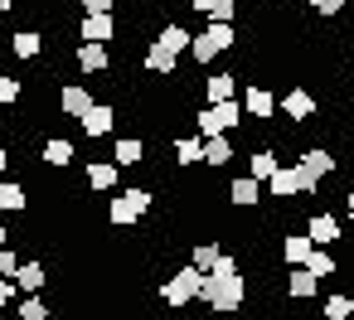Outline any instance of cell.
Returning a JSON list of instances; mask_svg holds the SVG:
<instances>
[{
  "mask_svg": "<svg viewBox=\"0 0 354 320\" xmlns=\"http://www.w3.org/2000/svg\"><path fill=\"white\" fill-rule=\"evenodd\" d=\"M301 165H306V170H310V175L320 180V175H335V165H339V160H335L330 151H320V146H310V151L301 156Z\"/></svg>",
  "mask_w": 354,
  "mask_h": 320,
  "instance_id": "27",
  "label": "cell"
},
{
  "mask_svg": "<svg viewBox=\"0 0 354 320\" xmlns=\"http://www.w3.org/2000/svg\"><path fill=\"white\" fill-rule=\"evenodd\" d=\"M15 296H20V286H15L10 276H0V310H6V305H10Z\"/></svg>",
  "mask_w": 354,
  "mask_h": 320,
  "instance_id": "36",
  "label": "cell"
},
{
  "mask_svg": "<svg viewBox=\"0 0 354 320\" xmlns=\"http://www.w3.org/2000/svg\"><path fill=\"white\" fill-rule=\"evenodd\" d=\"M344 209H349V218H354V189H349V194H344Z\"/></svg>",
  "mask_w": 354,
  "mask_h": 320,
  "instance_id": "40",
  "label": "cell"
},
{
  "mask_svg": "<svg viewBox=\"0 0 354 320\" xmlns=\"http://www.w3.org/2000/svg\"><path fill=\"white\" fill-rule=\"evenodd\" d=\"M20 97H25V83L10 78V73H0V107H15Z\"/></svg>",
  "mask_w": 354,
  "mask_h": 320,
  "instance_id": "33",
  "label": "cell"
},
{
  "mask_svg": "<svg viewBox=\"0 0 354 320\" xmlns=\"http://www.w3.org/2000/svg\"><path fill=\"white\" fill-rule=\"evenodd\" d=\"M112 160H117L122 170H127V165H141V160H146V141H141V136H122V141L112 146Z\"/></svg>",
  "mask_w": 354,
  "mask_h": 320,
  "instance_id": "20",
  "label": "cell"
},
{
  "mask_svg": "<svg viewBox=\"0 0 354 320\" xmlns=\"http://www.w3.org/2000/svg\"><path fill=\"white\" fill-rule=\"evenodd\" d=\"M306 233H310V243H315V247H330V243H339V238H344L335 214H310V218H306Z\"/></svg>",
  "mask_w": 354,
  "mask_h": 320,
  "instance_id": "9",
  "label": "cell"
},
{
  "mask_svg": "<svg viewBox=\"0 0 354 320\" xmlns=\"http://www.w3.org/2000/svg\"><path fill=\"white\" fill-rule=\"evenodd\" d=\"M306 267H310V272H315V276H320V281H325V276H335V272H339V267H335V257H330V252H325V247H310V257H306Z\"/></svg>",
  "mask_w": 354,
  "mask_h": 320,
  "instance_id": "31",
  "label": "cell"
},
{
  "mask_svg": "<svg viewBox=\"0 0 354 320\" xmlns=\"http://www.w3.org/2000/svg\"><path fill=\"white\" fill-rule=\"evenodd\" d=\"M204 97H209V102H233V97H238V73H209Z\"/></svg>",
  "mask_w": 354,
  "mask_h": 320,
  "instance_id": "18",
  "label": "cell"
},
{
  "mask_svg": "<svg viewBox=\"0 0 354 320\" xmlns=\"http://www.w3.org/2000/svg\"><path fill=\"white\" fill-rule=\"evenodd\" d=\"M117 170H122L117 160H88V175H83V180H88V189L112 194V189H117Z\"/></svg>",
  "mask_w": 354,
  "mask_h": 320,
  "instance_id": "13",
  "label": "cell"
},
{
  "mask_svg": "<svg viewBox=\"0 0 354 320\" xmlns=\"http://www.w3.org/2000/svg\"><path fill=\"white\" fill-rule=\"evenodd\" d=\"M10 54H15V59H25V64H30V59H39V54H44V39H39V35H35V30H20V35H15V39H10Z\"/></svg>",
  "mask_w": 354,
  "mask_h": 320,
  "instance_id": "24",
  "label": "cell"
},
{
  "mask_svg": "<svg viewBox=\"0 0 354 320\" xmlns=\"http://www.w3.org/2000/svg\"><path fill=\"white\" fill-rule=\"evenodd\" d=\"M156 39H160V44L170 49V54H189V44H194V35H189L185 25H175V20H170V25H165V30H160Z\"/></svg>",
  "mask_w": 354,
  "mask_h": 320,
  "instance_id": "23",
  "label": "cell"
},
{
  "mask_svg": "<svg viewBox=\"0 0 354 320\" xmlns=\"http://www.w3.org/2000/svg\"><path fill=\"white\" fill-rule=\"evenodd\" d=\"M218 257H223V247H218V243H194V252H189V262H194L199 272H214V267H218Z\"/></svg>",
  "mask_w": 354,
  "mask_h": 320,
  "instance_id": "28",
  "label": "cell"
},
{
  "mask_svg": "<svg viewBox=\"0 0 354 320\" xmlns=\"http://www.w3.org/2000/svg\"><path fill=\"white\" fill-rule=\"evenodd\" d=\"M214 6H218V0H189V10H199V15H209Z\"/></svg>",
  "mask_w": 354,
  "mask_h": 320,
  "instance_id": "38",
  "label": "cell"
},
{
  "mask_svg": "<svg viewBox=\"0 0 354 320\" xmlns=\"http://www.w3.org/2000/svg\"><path fill=\"white\" fill-rule=\"evenodd\" d=\"M10 170V151H0V175H6Z\"/></svg>",
  "mask_w": 354,
  "mask_h": 320,
  "instance_id": "39",
  "label": "cell"
},
{
  "mask_svg": "<svg viewBox=\"0 0 354 320\" xmlns=\"http://www.w3.org/2000/svg\"><path fill=\"white\" fill-rule=\"evenodd\" d=\"M0 243H10V233H6V223H0Z\"/></svg>",
  "mask_w": 354,
  "mask_h": 320,
  "instance_id": "42",
  "label": "cell"
},
{
  "mask_svg": "<svg viewBox=\"0 0 354 320\" xmlns=\"http://www.w3.org/2000/svg\"><path fill=\"white\" fill-rule=\"evenodd\" d=\"M78 39H88V44H112V39H117V15H83Z\"/></svg>",
  "mask_w": 354,
  "mask_h": 320,
  "instance_id": "6",
  "label": "cell"
},
{
  "mask_svg": "<svg viewBox=\"0 0 354 320\" xmlns=\"http://www.w3.org/2000/svg\"><path fill=\"white\" fill-rule=\"evenodd\" d=\"M73 59H78L83 73H107V68H112V44H88V39H83Z\"/></svg>",
  "mask_w": 354,
  "mask_h": 320,
  "instance_id": "7",
  "label": "cell"
},
{
  "mask_svg": "<svg viewBox=\"0 0 354 320\" xmlns=\"http://www.w3.org/2000/svg\"><path fill=\"white\" fill-rule=\"evenodd\" d=\"M49 320H59V315H49Z\"/></svg>",
  "mask_w": 354,
  "mask_h": 320,
  "instance_id": "44",
  "label": "cell"
},
{
  "mask_svg": "<svg viewBox=\"0 0 354 320\" xmlns=\"http://www.w3.org/2000/svg\"><path fill=\"white\" fill-rule=\"evenodd\" d=\"M83 15H117V0H78Z\"/></svg>",
  "mask_w": 354,
  "mask_h": 320,
  "instance_id": "35",
  "label": "cell"
},
{
  "mask_svg": "<svg viewBox=\"0 0 354 320\" xmlns=\"http://www.w3.org/2000/svg\"><path fill=\"white\" fill-rule=\"evenodd\" d=\"M320 189V180L296 160V165H277V175L267 180V194H277V199H301V194H315Z\"/></svg>",
  "mask_w": 354,
  "mask_h": 320,
  "instance_id": "4",
  "label": "cell"
},
{
  "mask_svg": "<svg viewBox=\"0 0 354 320\" xmlns=\"http://www.w3.org/2000/svg\"><path fill=\"white\" fill-rule=\"evenodd\" d=\"M310 10H320V15L330 20V15H339V10H344V0H310Z\"/></svg>",
  "mask_w": 354,
  "mask_h": 320,
  "instance_id": "37",
  "label": "cell"
},
{
  "mask_svg": "<svg viewBox=\"0 0 354 320\" xmlns=\"http://www.w3.org/2000/svg\"><path fill=\"white\" fill-rule=\"evenodd\" d=\"M267 6H281V0H267Z\"/></svg>",
  "mask_w": 354,
  "mask_h": 320,
  "instance_id": "43",
  "label": "cell"
},
{
  "mask_svg": "<svg viewBox=\"0 0 354 320\" xmlns=\"http://www.w3.org/2000/svg\"><path fill=\"white\" fill-rule=\"evenodd\" d=\"M228 199H233L238 209H257V204H262V180H252V175H238V180L228 185Z\"/></svg>",
  "mask_w": 354,
  "mask_h": 320,
  "instance_id": "14",
  "label": "cell"
},
{
  "mask_svg": "<svg viewBox=\"0 0 354 320\" xmlns=\"http://www.w3.org/2000/svg\"><path fill=\"white\" fill-rule=\"evenodd\" d=\"M199 286H204V272L189 262V267H180V272H170V276L160 281V301H165L170 310H185L189 301H199Z\"/></svg>",
  "mask_w": 354,
  "mask_h": 320,
  "instance_id": "3",
  "label": "cell"
},
{
  "mask_svg": "<svg viewBox=\"0 0 354 320\" xmlns=\"http://www.w3.org/2000/svg\"><path fill=\"white\" fill-rule=\"evenodd\" d=\"M315 286H320V276H315L310 267H291V276H286V296H291V301L315 296Z\"/></svg>",
  "mask_w": 354,
  "mask_h": 320,
  "instance_id": "19",
  "label": "cell"
},
{
  "mask_svg": "<svg viewBox=\"0 0 354 320\" xmlns=\"http://www.w3.org/2000/svg\"><path fill=\"white\" fill-rule=\"evenodd\" d=\"M15 286H20L25 296H39V291L49 286V267H44V262H20V272H15Z\"/></svg>",
  "mask_w": 354,
  "mask_h": 320,
  "instance_id": "15",
  "label": "cell"
},
{
  "mask_svg": "<svg viewBox=\"0 0 354 320\" xmlns=\"http://www.w3.org/2000/svg\"><path fill=\"white\" fill-rule=\"evenodd\" d=\"M93 102H97V97H93L83 83H64V88H59V107H64V117H73V122H78Z\"/></svg>",
  "mask_w": 354,
  "mask_h": 320,
  "instance_id": "8",
  "label": "cell"
},
{
  "mask_svg": "<svg viewBox=\"0 0 354 320\" xmlns=\"http://www.w3.org/2000/svg\"><path fill=\"white\" fill-rule=\"evenodd\" d=\"M15 272H20V252H15L10 243H0V276L15 281Z\"/></svg>",
  "mask_w": 354,
  "mask_h": 320,
  "instance_id": "34",
  "label": "cell"
},
{
  "mask_svg": "<svg viewBox=\"0 0 354 320\" xmlns=\"http://www.w3.org/2000/svg\"><path fill=\"white\" fill-rule=\"evenodd\" d=\"M146 214H151V189H127V194H112V204H107L112 228H131Z\"/></svg>",
  "mask_w": 354,
  "mask_h": 320,
  "instance_id": "5",
  "label": "cell"
},
{
  "mask_svg": "<svg viewBox=\"0 0 354 320\" xmlns=\"http://www.w3.org/2000/svg\"><path fill=\"white\" fill-rule=\"evenodd\" d=\"M112 122H117V112H112V102H93L83 117H78V126L88 131V136H107L112 131Z\"/></svg>",
  "mask_w": 354,
  "mask_h": 320,
  "instance_id": "12",
  "label": "cell"
},
{
  "mask_svg": "<svg viewBox=\"0 0 354 320\" xmlns=\"http://www.w3.org/2000/svg\"><path fill=\"white\" fill-rule=\"evenodd\" d=\"M44 165H54V170H68V165H73V141H64V136H49V141H44Z\"/></svg>",
  "mask_w": 354,
  "mask_h": 320,
  "instance_id": "22",
  "label": "cell"
},
{
  "mask_svg": "<svg viewBox=\"0 0 354 320\" xmlns=\"http://www.w3.org/2000/svg\"><path fill=\"white\" fill-rule=\"evenodd\" d=\"M281 117H286V122H310V117H315V97H310L306 88H291V93L281 97Z\"/></svg>",
  "mask_w": 354,
  "mask_h": 320,
  "instance_id": "11",
  "label": "cell"
},
{
  "mask_svg": "<svg viewBox=\"0 0 354 320\" xmlns=\"http://www.w3.org/2000/svg\"><path fill=\"white\" fill-rule=\"evenodd\" d=\"M175 160L180 165H204V136H180L175 141Z\"/></svg>",
  "mask_w": 354,
  "mask_h": 320,
  "instance_id": "26",
  "label": "cell"
},
{
  "mask_svg": "<svg viewBox=\"0 0 354 320\" xmlns=\"http://www.w3.org/2000/svg\"><path fill=\"white\" fill-rule=\"evenodd\" d=\"M243 112H248V117H257V122H267V117L277 112V97H272L262 83H252V88H243Z\"/></svg>",
  "mask_w": 354,
  "mask_h": 320,
  "instance_id": "10",
  "label": "cell"
},
{
  "mask_svg": "<svg viewBox=\"0 0 354 320\" xmlns=\"http://www.w3.org/2000/svg\"><path fill=\"white\" fill-rule=\"evenodd\" d=\"M0 15H10V0H0Z\"/></svg>",
  "mask_w": 354,
  "mask_h": 320,
  "instance_id": "41",
  "label": "cell"
},
{
  "mask_svg": "<svg viewBox=\"0 0 354 320\" xmlns=\"http://www.w3.org/2000/svg\"><path fill=\"white\" fill-rule=\"evenodd\" d=\"M15 315H20V320H49L54 310H49V305H44L39 296H25V301L15 305Z\"/></svg>",
  "mask_w": 354,
  "mask_h": 320,
  "instance_id": "32",
  "label": "cell"
},
{
  "mask_svg": "<svg viewBox=\"0 0 354 320\" xmlns=\"http://www.w3.org/2000/svg\"><path fill=\"white\" fill-rule=\"evenodd\" d=\"M199 301H204L209 310H218V315L243 310V301H248V281H243V272H238V262H233L228 252L218 257V267H214V272H204Z\"/></svg>",
  "mask_w": 354,
  "mask_h": 320,
  "instance_id": "1",
  "label": "cell"
},
{
  "mask_svg": "<svg viewBox=\"0 0 354 320\" xmlns=\"http://www.w3.org/2000/svg\"><path fill=\"white\" fill-rule=\"evenodd\" d=\"M238 151H233V141L228 136H204V165H228Z\"/></svg>",
  "mask_w": 354,
  "mask_h": 320,
  "instance_id": "25",
  "label": "cell"
},
{
  "mask_svg": "<svg viewBox=\"0 0 354 320\" xmlns=\"http://www.w3.org/2000/svg\"><path fill=\"white\" fill-rule=\"evenodd\" d=\"M146 68H151V73H165V78H170V73L180 68V54H170V49H165L160 39H151V44H146Z\"/></svg>",
  "mask_w": 354,
  "mask_h": 320,
  "instance_id": "17",
  "label": "cell"
},
{
  "mask_svg": "<svg viewBox=\"0 0 354 320\" xmlns=\"http://www.w3.org/2000/svg\"><path fill=\"white\" fill-rule=\"evenodd\" d=\"M320 315H325V320H349V315H354V301H349L344 291H335V296L320 305Z\"/></svg>",
  "mask_w": 354,
  "mask_h": 320,
  "instance_id": "30",
  "label": "cell"
},
{
  "mask_svg": "<svg viewBox=\"0 0 354 320\" xmlns=\"http://www.w3.org/2000/svg\"><path fill=\"white\" fill-rule=\"evenodd\" d=\"M277 165H281V160H277L272 151H257V156L248 160V175H252V180H272V175H277Z\"/></svg>",
  "mask_w": 354,
  "mask_h": 320,
  "instance_id": "29",
  "label": "cell"
},
{
  "mask_svg": "<svg viewBox=\"0 0 354 320\" xmlns=\"http://www.w3.org/2000/svg\"><path fill=\"white\" fill-rule=\"evenodd\" d=\"M310 247H315L310 233H286V238H281V262H286V267H306Z\"/></svg>",
  "mask_w": 354,
  "mask_h": 320,
  "instance_id": "16",
  "label": "cell"
},
{
  "mask_svg": "<svg viewBox=\"0 0 354 320\" xmlns=\"http://www.w3.org/2000/svg\"><path fill=\"white\" fill-rule=\"evenodd\" d=\"M0 209L6 214H25L30 209V194H25L20 180H0Z\"/></svg>",
  "mask_w": 354,
  "mask_h": 320,
  "instance_id": "21",
  "label": "cell"
},
{
  "mask_svg": "<svg viewBox=\"0 0 354 320\" xmlns=\"http://www.w3.org/2000/svg\"><path fill=\"white\" fill-rule=\"evenodd\" d=\"M243 102L233 97V102H204L199 107V117H194V126H199V136H228L233 126H243Z\"/></svg>",
  "mask_w": 354,
  "mask_h": 320,
  "instance_id": "2",
  "label": "cell"
}]
</instances>
